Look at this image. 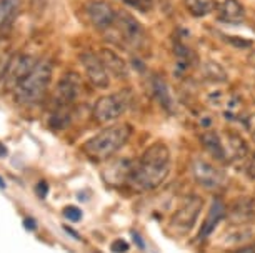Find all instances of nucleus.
I'll return each mask as SVG.
<instances>
[{
  "mask_svg": "<svg viewBox=\"0 0 255 253\" xmlns=\"http://www.w3.org/2000/svg\"><path fill=\"white\" fill-rule=\"evenodd\" d=\"M185 7L194 17H204L214 10V0H185Z\"/></svg>",
  "mask_w": 255,
  "mask_h": 253,
  "instance_id": "22",
  "label": "nucleus"
},
{
  "mask_svg": "<svg viewBox=\"0 0 255 253\" xmlns=\"http://www.w3.org/2000/svg\"><path fill=\"white\" fill-rule=\"evenodd\" d=\"M18 10V0H0V30L13 20Z\"/></svg>",
  "mask_w": 255,
  "mask_h": 253,
  "instance_id": "21",
  "label": "nucleus"
},
{
  "mask_svg": "<svg viewBox=\"0 0 255 253\" xmlns=\"http://www.w3.org/2000/svg\"><path fill=\"white\" fill-rule=\"evenodd\" d=\"M114 27H115V30H117V35L120 37V40H122L125 45H138L143 40V37H145L143 27L137 22V18L132 17L128 12H124V10L117 12Z\"/></svg>",
  "mask_w": 255,
  "mask_h": 253,
  "instance_id": "7",
  "label": "nucleus"
},
{
  "mask_svg": "<svg viewBox=\"0 0 255 253\" xmlns=\"http://www.w3.org/2000/svg\"><path fill=\"white\" fill-rule=\"evenodd\" d=\"M255 235V230L252 225H235V228L229 230L225 233V237L222 238V242L227 247H239L244 245V243L250 242Z\"/></svg>",
  "mask_w": 255,
  "mask_h": 253,
  "instance_id": "17",
  "label": "nucleus"
},
{
  "mask_svg": "<svg viewBox=\"0 0 255 253\" xmlns=\"http://www.w3.org/2000/svg\"><path fill=\"white\" fill-rule=\"evenodd\" d=\"M8 154V150H7V147L3 145L2 142H0V157H5Z\"/></svg>",
  "mask_w": 255,
  "mask_h": 253,
  "instance_id": "30",
  "label": "nucleus"
},
{
  "mask_svg": "<svg viewBox=\"0 0 255 253\" xmlns=\"http://www.w3.org/2000/svg\"><path fill=\"white\" fill-rule=\"evenodd\" d=\"M128 107V97L125 93H112L100 97L94 105V120L97 123H109L117 120Z\"/></svg>",
  "mask_w": 255,
  "mask_h": 253,
  "instance_id": "5",
  "label": "nucleus"
},
{
  "mask_svg": "<svg viewBox=\"0 0 255 253\" xmlns=\"http://www.w3.org/2000/svg\"><path fill=\"white\" fill-rule=\"evenodd\" d=\"M64 217L70 222H80L82 212H80V208L74 207V205H69V207L64 208Z\"/></svg>",
  "mask_w": 255,
  "mask_h": 253,
  "instance_id": "25",
  "label": "nucleus"
},
{
  "mask_svg": "<svg viewBox=\"0 0 255 253\" xmlns=\"http://www.w3.org/2000/svg\"><path fill=\"white\" fill-rule=\"evenodd\" d=\"M200 143L204 150L209 154L212 159L219 162H227V152H225L224 138L217 132H207L200 137Z\"/></svg>",
  "mask_w": 255,
  "mask_h": 253,
  "instance_id": "16",
  "label": "nucleus"
},
{
  "mask_svg": "<svg viewBox=\"0 0 255 253\" xmlns=\"http://www.w3.org/2000/svg\"><path fill=\"white\" fill-rule=\"evenodd\" d=\"M170 169V149L163 142L152 143L133 169L132 183L140 190H155L167 180Z\"/></svg>",
  "mask_w": 255,
  "mask_h": 253,
  "instance_id": "1",
  "label": "nucleus"
},
{
  "mask_svg": "<svg viewBox=\"0 0 255 253\" xmlns=\"http://www.w3.org/2000/svg\"><path fill=\"white\" fill-rule=\"evenodd\" d=\"M237 253H255V247H247V248H242V250H239Z\"/></svg>",
  "mask_w": 255,
  "mask_h": 253,
  "instance_id": "32",
  "label": "nucleus"
},
{
  "mask_svg": "<svg viewBox=\"0 0 255 253\" xmlns=\"http://www.w3.org/2000/svg\"><path fill=\"white\" fill-rule=\"evenodd\" d=\"M80 90H82V84L79 75L72 74V72L64 75L54 92L55 108H70V105L79 98Z\"/></svg>",
  "mask_w": 255,
  "mask_h": 253,
  "instance_id": "9",
  "label": "nucleus"
},
{
  "mask_svg": "<svg viewBox=\"0 0 255 253\" xmlns=\"http://www.w3.org/2000/svg\"><path fill=\"white\" fill-rule=\"evenodd\" d=\"M224 145H225V152H227V162L229 160H242L244 157L247 155V145H245V142L237 135V133H232V132L225 133Z\"/></svg>",
  "mask_w": 255,
  "mask_h": 253,
  "instance_id": "19",
  "label": "nucleus"
},
{
  "mask_svg": "<svg viewBox=\"0 0 255 253\" xmlns=\"http://www.w3.org/2000/svg\"><path fill=\"white\" fill-rule=\"evenodd\" d=\"M37 64H38V60L32 55H17L15 59H12L10 67H8L7 75H5L7 87L12 90L15 88L18 82H22V80L35 69Z\"/></svg>",
  "mask_w": 255,
  "mask_h": 253,
  "instance_id": "11",
  "label": "nucleus"
},
{
  "mask_svg": "<svg viewBox=\"0 0 255 253\" xmlns=\"http://www.w3.org/2000/svg\"><path fill=\"white\" fill-rule=\"evenodd\" d=\"M227 215V207L224 205L222 200L219 198H214L210 203V208H209V215H207V220L202 223V228H200V238H205L209 237L212 232L217 228V225L220 223V220Z\"/></svg>",
  "mask_w": 255,
  "mask_h": 253,
  "instance_id": "13",
  "label": "nucleus"
},
{
  "mask_svg": "<svg viewBox=\"0 0 255 253\" xmlns=\"http://www.w3.org/2000/svg\"><path fill=\"white\" fill-rule=\"evenodd\" d=\"M52 74H54V69L50 62L38 60L35 69L13 88V97L17 102L22 105H33L40 102L50 85Z\"/></svg>",
  "mask_w": 255,
  "mask_h": 253,
  "instance_id": "3",
  "label": "nucleus"
},
{
  "mask_svg": "<svg viewBox=\"0 0 255 253\" xmlns=\"http://www.w3.org/2000/svg\"><path fill=\"white\" fill-rule=\"evenodd\" d=\"M204 207V200L197 195H189L185 197L184 202L180 203V207L175 210V213L170 218V228L180 235H185L187 232L192 230L195 220L199 218V215Z\"/></svg>",
  "mask_w": 255,
  "mask_h": 253,
  "instance_id": "4",
  "label": "nucleus"
},
{
  "mask_svg": "<svg viewBox=\"0 0 255 253\" xmlns=\"http://www.w3.org/2000/svg\"><path fill=\"white\" fill-rule=\"evenodd\" d=\"M35 192L40 195V197H45V195L49 193V185H47V182L40 180V182L35 185Z\"/></svg>",
  "mask_w": 255,
  "mask_h": 253,
  "instance_id": "27",
  "label": "nucleus"
},
{
  "mask_svg": "<svg viewBox=\"0 0 255 253\" xmlns=\"http://www.w3.org/2000/svg\"><path fill=\"white\" fill-rule=\"evenodd\" d=\"M99 57L102 59L105 69L109 70V74L115 75L117 79H127L128 77V67L125 64V60L119 54H115L110 49H102L99 52Z\"/></svg>",
  "mask_w": 255,
  "mask_h": 253,
  "instance_id": "15",
  "label": "nucleus"
},
{
  "mask_svg": "<svg viewBox=\"0 0 255 253\" xmlns=\"http://www.w3.org/2000/svg\"><path fill=\"white\" fill-rule=\"evenodd\" d=\"M87 15L90 23L100 32H105L114 27L115 17H117V10L110 3L104 2V0H94L87 5Z\"/></svg>",
  "mask_w": 255,
  "mask_h": 253,
  "instance_id": "10",
  "label": "nucleus"
},
{
  "mask_svg": "<svg viewBox=\"0 0 255 253\" xmlns=\"http://www.w3.org/2000/svg\"><path fill=\"white\" fill-rule=\"evenodd\" d=\"M249 64L252 65V67H255V50L249 55Z\"/></svg>",
  "mask_w": 255,
  "mask_h": 253,
  "instance_id": "33",
  "label": "nucleus"
},
{
  "mask_svg": "<svg viewBox=\"0 0 255 253\" xmlns=\"http://www.w3.org/2000/svg\"><path fill=\"white\" fill-rule=\"evenodd\" d=\"M219 20L224 23L240 25L245 20V8L239 0H224L219 7Z\"/></svg>",
  "mask_w": 255,
  "mask_h": 253,
  "instance_id": "14",
  "label": "nucleus"
},
{
  "mask_svg": "<svg viewBox=\"0 0 255 253\" xmlns=\"http://www.w3.org/2000/svg\"><path fill=\"white\" fill-rule=\"evenodd\" d=\"M128 250V243L124 240H115L112 243V252L114 253H125Z\"/></svg>",
  "mask_w": 255,
  "mask_h": 253,
  "instance_id": "26",
  "label": "nucleus"
},
{
  "mask_svg": "<svg viewBox=\"0 0 255 253\" xmlns=\"http://www.w3.org/2000/svg\"><path fill=\"white\" fill-rule=\"evenodd\" d=\"M114 167L115 169H109L105 171L107 182L114 185H120L122 182H125V180H132L133 169H135V167H132L130 160H119Z\"/></svg>",
  "mask_w": 255,
  "mask_h": 253,
  "instance_id": "18",
  "label": "nucleus"
},
{
  "mask_svg": "<svg viewBox=\"0 0 255 253\" xmlns=\"http://www.w3.org/2000/svg\"><path fill=\"white\" fill-rule=\"evenodd\" d=\"M0 188H5V182L2 178H0Z\"/></svg>",
  "mask_w": 255,
  "mask_h": 253,
  "instance_id": "34",
  "label": "nucleus"
},
{
  "mask_svg": "<svg viewBox=\"0 0 255 253\" xmlns=\"http://www.w3.org/2000/svg\"><path fill=\"white\" fill-rule=\"evenodd\" d=\"M227 218L234 225H247L255 220V198L244 197L227 208Z\"/></svg>",
  "mask_w": 255,
  "mask_h": 253,
  "instance_id": "12",
  "label": "nucleus"
},
{
  "mask_svg": "<svg viewBox=\"0 0 255 253\" xmlns=\"http://www.w3.org/2000/svg\"><path fill=\"white\" fill-rule=\"evenodd\" d=\"M122 2L138 12H150L153 8V0H122Z\"/></svg>",
  "mask_w": 255,
  "mask_h": 253,
  "instance_id": "23",
  "label": "nucleus"
},
{
  "mask_svg": "<svg viewBox=\"0 0 255 253\" xmlns=\"http://www.w3.org/2000/svg\"><path fill=\"white\" fill-rule=\"evenodd\" d=\"M247 173L252 176V178L255 180V154L252 155V159H250L249 162V169H247Z\"/></svg>",
  "mask_w": 255,
  "mask_h": 253,
  "instance_id": "28",
  "label": "nucleus"
},
{
  "mask_svg": "<svg viewBox=\"0 0 255 253\" xmlns=\"http://www.w3.org/2000/svg\"><path fill=\"white\" fill-rule=\"evenodd\" d=\"M190 170H192V175H194V180L204 188H209V190L219 188V187H222V183L225 182L224 171L217 169V167H214L212 164H209L207 160H202V159L192 160Z\"/></svg>",
  "mask_w": 255,
  "mask_h": 253,
  "instance_id": "8",
  "label": "nucleus"
},
{
  "mask_svg": "<svg viewBox=\"0 0 255 253\" xmlns=\"http://www.w3.org/2000/svg\"><path fill=\"white\" fill-rule=\"evenodd\" d=\"M10 62H12V57L8 54V50L0 49V80L5 79L7 70H8V67H10Z\"/></svg>",
  "mask_w": 255,
  "mask_h": 253,
  "instance_id": "24",
  "label": "nucleus"
},
{
  "mask_svg": "<svg viewBox=\"0 0 255 253\" xmlns=\"http://www.w3.org/2000/svg\"><path fill=\"white\" fill-rule=\"evenodd\" d=\"M252 138H254V142H255V130H254V133H252Z\"/></svg>",
  "mask_w": 255,
  "mask_h": 253,
  "instance_id": "35",
  "label": "nucleus"
},
{
  "mask_svg": "<svg viewBox=\"0 0 255 253\" xmlns=\"http://www.w3.org/2000/svg\"><path fill=\"white\" fill-rule=\"evenodd\" d=\"M23 227H25L27 230H35L37 223H35L33 218H25V220H23Z\"/></svg>",
  "mask_w": 255,
  "mask_h": 253,
  "instance_id": "29",
  "label": "nucleus"
},
{
  "mask_svg": "<svg viewBox=\"0 0 255 253\" xmlns=\"http://www.w3.org/2000/svg\"><path fill=\"white\" fill-rule=\"evenodd\" d=\"M80 64L84 67V72L87 75L89 82L95 88H109L110 85V74L105 69L102 59L95 52H82L80 54Z\"/></svg>",
  "mask_w": 255,
  "mask_h": 253,
  "instance_id": "6",
  "label": "nucleus"
},
{
  "mask_svg": "<svg viewBox=\"0 0 255 253\" xmlns=\"http://www.w3.org/2000/svg\"><path fill=\"white\" fill-rule=\"evenodd\" d=\"M132 133L130 125L127 123H115V125H109L102 128L97 135L89 138L84 143L85 155L90 157L95 162H105L117 154L125 143L128 142Z\"/></svg>",
  "mask_w": 255,
  "mask_h": 253,
  "instance_id": "2",
  "label": "nucleus"
},
{
  "mask_svg": "<svg viewBox=\"0 0 255 253\" xmlns=\"http://www.w3.org/2000/svg\"><path fill=\"white\" fill-rule=\"evenodd\" d=\"M152 90H153L155 98L158 100V103H160L167 112H172V108H174V98H172V95H170V88H168L165 79L160 77V75H153Z\"/></svg>",
  "mask_w": 255,
  "mask_h": 253,
  "instance_id": "20",
  "label": "nucleus"
},
{
  "mask_svg": "<svg viewBox=\"0 0 255 253\" xmlns=\"http://www.w3.org/2000/svg\"><path fill=\"white\" fill-rule=\"evenodd\" d=\"M132 237H133V240H135V242L138 243V247H140V248H143V240H140V237H138L135 232L132 233Z\"/></svg>",
  "mask_w": 255,
  "mask_h": 253,
  "instance_id": "31",
  "label": "nucleus"
}]
</instances>
